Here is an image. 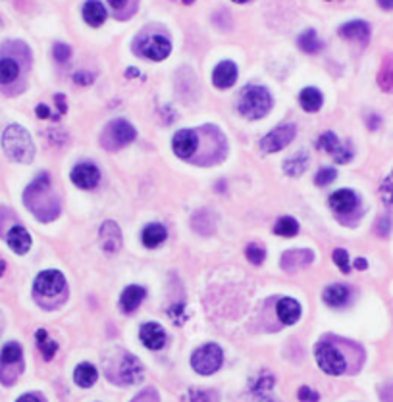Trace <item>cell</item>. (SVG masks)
Returning a JSON list of instances; mask_svg holds the SVG:
<instances>
[{
	"label": "cell",
	"instance_id": "obj_6",
	"mask_svg": "<svg viewBox=\"0 0 393 402\" xmlns=\"http://www.w3.org/2000/svg\"><path fill=\"white\" fill-rule=\"evenodd\" d=\"M137 52L153 62H160L170 56L172 52V42L170 39L162 35V33H151V35H143L137 41Z\"/></svg>",
	"mask_w": 393,
	"mask_h": 402
},
{
	"label": "cell",
	"instance_id": "obj_36",
	"mask_svg": "<svg viewBox=\"0 0 393 402\" xmlns=\"http://www.w3.org/2000/svg\"><path fill=\"white\" fill-rule=\"evenodd\" d=\"M331 258H333L335 266L342 269L343 273H349V271H351V260H349V254H347L345 248H335V250L331 252Z\"/></svg>",
	"mask_w": 393,
	"mask_h": 402
},
{
	"label": "cell",
	"instance_id": "obj_2",
	"mask_svg": "<svg viewBox=\"0 0 393 402\" xmlns=\"http://www.w3.org/2000/svg\"><path fill=\"white\" fill-rule=\"evenodd\" d=\"M238 108L239 113L247 120L264 118L272 108V96H270L268 89L260 85H247L239 94Z\"/></svg>",
	"mask_w": 393,
	"mask_h": 402
},
{
	"label": "cell",
	"instance_id": "obj_20",
	"mask_svg": "<svg viewBox=\"0 0 393 402\" xmlns=\"http://www.w3.org/2000/svg\"><path fill=\"white\" fill-rule=\"evenodd\" d=\"M314 260L312 250H305V248H295V250H288L281 256V268L286 271H295V269L305 268L307 264H311Z\"/></svg>",
	"mask_w": 393,
	"mask_h": 402
},
{
	"label": "cell",
	"instance_id": "obj_8",
	"mask_svg": "<svg viewBox=\"0 0 393 402\" xmlns=\"http://www.w3.org/2000/svg\"><path fill=\"white\" fill-rule=\"evenodd\" d=\"M295 133H297V129H295V125L293 124L278 125L276 129H272L270 133H266L262 137V141H260V150L266 152V155L283 150V148L295 139Z\"/></svg>",
	"mask_w": 393,
	"mask_h": 402
},
{
	"label": "cell",
	"instance_id": "obj_18",
	"mask_svg": "<svg viewBox=\"0 0 393 402\" xmlns=\"http://www.w3.org/2000/svg\"><path fill=\"white\" fill-rule=\"evenodd\" d=\"M322 299L324 302L331 306V308H343L349 304L351 300V287L343 285V283H333L330 287H326L324 293H322Z\"/></svg>",
	"mask_w": 393,
	"mask_h": 402
},
{
	"label": "cell",
	"instance_id": "obj_39",
	"mask_svg": "<svg viewBox=\"0 0 393 402\" xmlns=\"http://www.w3.org/2000/svg\"><path fill=\"white\" fill-rule=\"evenodd\" d=\"M186 402H216V392L212 391H201V389H193L187 392Z\"/></svg>",
	"mask_w": 393,
	"mask_h": 402
},
{
	"label": "cell",
	"instance_id": "obj_10",
	"mask_svg": "<svg viewBox=\"0 0 393 402\" xmlns=\"http://www.w3.org/2000/svg\"><path fill=\"white\" fill-rule=\"evenodd\" d=\"M72 181L73 185H77L79 189H94L101 181V170L91 162H81L72 170Z\"/></svg>",
	"mask_w": 393,
	"mask_h": 402
},
{
	"label": "cell",
	"instance_id": "obj_4",
	"mask_svg": "<svg viewBox=\"0 0 393 402\" xmlns=\"http://www.w3.org/2000/svg\"><path fill=\"white\" fill-rule=\"evenodd\" d=\"M224 364V352L216 343H207L199 347L191 356V368L201 375H212L216 373Z\"/></svg>",
	"mask_w": 393,
	"mask_h": 402
},
{
	"label": "cell",
	"instance_id": "obj_22",
	"mask_svg": "<svg viewBox=\"0 0 393 402\" xmlns=\"http://www.w3.org/2000/svg\"><path fill=\"white\" fill-rule=\"evenodd\" d=\"M6 241H8V247L16 252V254H25L29 248H31V235L25 227L14 226L8 231L6 235Z\"/></svg>",
	"mask_w": 393,
	"mask_h": 402
},
{
	"label": "cell",
	"instance_id": "obj_15",
	"mask_svg": "<svg viewBox=\"0 0 393 402\" xmlns=\"http://www.w3.org/2000/svg\"><path fill=\"white\" fill-rule=\"evenodd\" d=\"M143 377V364L131 354H124L118 368V379L125 385H134Z\"/></svg>",
	"mask_w": 393,
	"mask_h": 402
},
{
	"label": "cell",
	"instance_id": "obj_13",
	"mask_svg": "<svg viewBox=\"0 0 393 402\" xmlns=\"http://www.w3.org/2000/svg\"><path fill=\"white\" fill-rule=\"evenodd\" d=\"M357 206H359V196L351 189H340L330 196V208L340 216L353 214Z\"/></svg>",
	"mask_w": 393,
	"mask_h": 402
},
{
	"label": "cell",
	"instance_id": "obj_29",
	"mask_svg": "<svg viewBox=\"0 0 393 402\" xmlns=\"http://www.w3.org/2000/svg\"><path fill=\"white\" fill-rule=\"evenodd\" d=\"M307 168H309V156L305 155V152H297L293 158L283 162V172L293 177L301 176Z\"/></svg>",
	"mask_w": 393,
	"mask_h": 402
},
{
	"label": "cell",
	"instance_id": "obj_14",
	"mask_svg": "<svg viewBox=\"0 0 393 402\" xmlns=\"http://www.w3.org/2000/svg\"><path fill=\"white\" fill-rule=\"evenodd\" d=\"M99 237H101V245H103L104 252L108 254H114L122 247V229L118 227L116 222L108 219L101 226V231H99Z\"/></svg>",
	"mask_w": 393,
	"mask_h": 402
},
{
	"label": "cell",
	"instance_id": "obj_27",
	"mask_svg": "<svg viewBox=\"0 0 393 402\" xmlns=\"http://www.w3.org/2000/svg\"><path fill=\"white\" fill-rule=\"evenodd\" d=\"M35 339H37V347L41 351L42 358L45 360H52L58 352V343L54 339H51V335L45 330H39L35 333Z\"/></svg>",
	"mask_w": 393,
	"mask_h": 402
},
{
	"label": "cell",
	"instance_id": "obj_46",
	"mask_svg": "<svg viewBox=\"0 0 393 402\" xmlns=\"http://www.w3.org/2000/svg\"><path fill=\"white\" fill-rule=\"evenodd\" d=\"M16 402H41V399H39L37 394H23V397H20Z\"/></svg>",
	"mask_w": 393,
	"mask_h": 402
},
{
	"label": "cell",
	"instance_id": "obj_16",
	"mask_svg": "<svg viewBox=\"0 0 393 402\" xmlns=\"http://www.w3.org/2000/svg\"><path fill=\"white\" fill-rule=\"evenodd\" d=\"M238 81V66L231 60H222L212 72V83L218 89H229Z\"/></svg>",
	"mask_w": 393,
	"mask_h": 402
},
{
	"label": "cell",
	"instance_id": "obj_26",
	"mask_svg": "<svg viewBox=\"0 0 393 402\" xmlns=\"http://www.w3.org/2000/svg\"><path fill=\"white\" fill-rule=\"evenodd\" d=\"M322 103H324V96L314 87H307V89H303L299 93V104L305 112H318L322 108Z\"/></svg>",
	"mask_w": 393,
	"mask_h": 402
},
{
	"label": "cell",
	"instance_id": "obj_38",
	"mask_svg": "<svg viewBox=\"0 0 393 402\" xmlns=\"http://www.w3.org/2000/svg\"><path fill=\"white\" fill-rule=\"evenodd\" d=\"M52 56L54 60L60 64H66L70 58H72V46L66 44V42H56L54 49H52Z\"/></svg>",
	"mask_w": 393,
	"mask_h": 402
},
{
	"label": "cell",
	"instance_id": "obj_50",
	"mask_svg": "<svg viewBox=\"0 0 393 402\" xmlns=\"http://www.w3.org/2000/svg\"><path fill=\"white\" fill-rule=\"evenodd\" d=\"M125 2H127V0H108V4H110L112 8H122Z\"/></svg>",
	"mask_w": 393,
	"mask_h": 402
},
{
	"label": "cell",
	"instance_id": "obj_34",
	"mask_svg": "<svg viewBox=\"0 0 393 402\" xmlns=\"http://www.w3.org/2000/svg\"><path fill=\"white\" fill-rule=\"evenodd\" d=\"M20 75V66L12 58H0V85H8L16 81V77Z\"/></svg>",
	"mask_w": 393,
	"mask_h": 402
},
{
	"label": "cell",
	"instance_id": "obj_21",
	"mask_svg": "<svg viewBox=\"0 0 393 402\" xmlns=\"http://www.w3.org/2000/svg\"><path fill=\"white\" fill-rule=\"evenodd\" d=\"M147 291L141 285H129L125 287L122 297H120V308L124 310L125 314H131L135 310L141 306V302L145 300Z\"/></svg>",
	"mask_w": 393,
	"mask_h": 402
},
{
	"label": "cell",
	"instance_id": "obj_48",
	"mask_svg": "<svg viewBox=\"0 0 393 402\" xmlns=\"http://www.w3.org/2000/svg\"><path fill=\"white\" fill-rule=\"evenodd\" d=\"M378 6L383 10H393V0H378Z\"/></svg>",
	"mask_w": 393,
	"mask_h": 402
},
{
	"label": "cell",
	"instance_id": "obj_17",
	"mask_svg": "<svg viewBox=\"0 0 393 402\" xmlns=\"http://www.w3.org/2000/svg\"><path fill=\"white\" fill-rule=\"evenodd\" d=\"M276 314H278L279 321L283 325H293L301 320V314H303V308L301 304L295 299L291 297H283V299L278 300L276 304Z\"/></svg>",
	"mask_w": 393,
	"mask_h": 402
},
{
	"label": "cell",
	"instance_id": "obj_33",
	"mask_svg": "<svg viewBox=\"0 0 393 402\" xmlns=\"http://www.w3.org/2000/svg\"><path fill=\"white\" fill-rule=\"evenodd\" d=\"M21 347L18 343H6L0 351V366H14L21 362Z\"/></svg>",
	"mask_w": 393,
	"mask_h": 402
},
{
	"label": "cell",
	"instance_id": "obj_12",
	"mask_svg": "<svg viewBox=\"0 0 393 402\" xmlns=\"http://www.w3.org/2000/svg\"><path fill=\"white\" fill-rule=\"evenodd\" d=\"M172 148H174V152H176L177 158H191V156L195 155V150L199 148V137L193 129H181V131H177L174 135V139H172Z\"/></svg>",
	"mask_w": 393,
	"mask_h": 402
},
{
	"label": "cell",
	"instance_id": "obj_19",
	"mask_svg": "<svg viewBox=\"0 0 393 402\" xmlns=\"http://www.w3.org/2000/svg\"><path fill=\"white\" fill-rule=\"evenodd\" d=\"M340 35L347 41H355L359 44H366L370 39V25L366 21L355 20L340 27Z\"/></svg>",
	"mask_w": 393,
	"mask_h": 402
},
{
	"label": "cell",
	"instance_id": "obj_52",
	"mask_svg": "<svg viewBox=\"0 0 393 402\" xmlns=\"http://www.w3.org/2000/svg\"><path fill=\"white\" fill-rule=\"evenodd\" d=\"M236 4H245V2H249V0H233Z\"/></svg>",
	"mask_w": 393,
	"mask_h": 402
},
{
	"label": "cell",
	"instance_id": "obj_40",
	"mask_svg": "<svg viewBox=\"0 0 393 402\" xmlns=\"http://www.w3.org/2000/svg\"><path fill=\"white\" fill-rule=\"evenodd\" d=\"M380 195H382L385 204H393V172L382 181V185H380Z\"/></svg>",
	"mask_w": 393,
	"mask_h": 402
},
{
	"label": "cell",
	"instance_id": "obj_23",
	"mask_svg": "<svg viewBox=\"0 0 393 402\" xmlns=\"http://www.w3.org/2000/svg\"><path fill=\"white\" fill-rule=\"evenodd\" d=\"M83 20L91 27H101L106 21V8L101 0H87L83 4Z\"/></svg>",
	"mask_w": 393,
	"mask_h": 402
},
{
	"label": "cell",
	"instance_id": "obj_44",
	"mask_svg": "<svg viewBox=\"0 0 393 402\" xmlns=\"http://www.w3.org/2000/svg\"><path fill=\"white\" fill-rule=\"evenodd\" d=\"M380 124H382L380 116H376V113H370V116H368V129H378Z\"/></svg>",
	"mask_w": 393,
	"mask_h": 402
},
{
	"label": "cell",
	"instance_id": "obj_25",
	"mask_svg": "<svg viewBox=\"0 0 393 402\" xmlns=\"http://www.w3.org/2000/svg\"><path fill=\"white\" fill-rule=\"evenodd\" d=\"M166 237H168V231H166V227L162 224H149L143 229V233H141V241L149 248L160 247L166 241Z\"/></svg>",
	"mask_w": 393,
	"mask_h": 402
},
{
	"label": "cell",
	"instance_id": "obj_9",
	"mask_svg": "<svg viewBox=\"0 0 393 402\" xmlns=\"http://www.w3.org/2000/svg\"><path fill=\"white\" fill-rule=\"evenodd\" d=\"M316 148L326 150L328 155L333 156L338 164H347L353 158L351 145H349V143H342V141L338 139V135L331 133V131H326V133H322L320 137H318Z\"/></svg>",
	"mask_w": 393,
	"mask_h": 402
},
{
	"label": "cell",
	"instance_id": "obj_51",
	"mask_svg": "<svg viewBox=\"0 0 393 402\" xmlns=\"http://www.w3.org/2000/svg\"><path fill=\"white\" fill-rule=\"evenodd\" d=\"M4 271H6V262H4V260L0 258V276H2Z\"/></svg>",
	"mask_w": 393,
	"mask_h": 402
},
{
	"label": "cell",
	"instance_id": "obj_41",
	"mask_svg": "<svg viewBox=\"0 0 393 402\" xmlns=\"http://www.w3.org/2000/svg\"><path fill=\"white\" fill-rule=\"evenodd\" d=\"M297 397H299L301 402H318L320 401V394L311 389L309 385H303L299 391H297Z\"/></svg>",
	"mask_w": 393,
	"mask_h": 402
},
{
	"label": "cell",
	"instance_id": "obj_35",
	"mask_svg": "<svg viewBox=\"0 0 393 402\" xmlns=\"http://www.w3.org/2000/svg\"><path fill=\"white\" fill-rule=\"evenodd\" d=\"M245 256L251 264H255V266H259L264 262V258H266V250L264 247H260V245H255V243H251L245 248Z\"/></svg>",
	"mask_w": 393,
	"mask_h": 402
},
{
	"label": "cell",
	"instance_id": "obj_7",
	"mask_svg": "<svg viewBox=\"0 0 393 402\" xmlns=\"http://www.w3.org/2000/svg\"><path fill=\"white\" fill-rule=\"evenodd\" d=\"M33 291L45 299H56L58 295L66 293V278L56 269H45L35 279Z\"/></svg>",
	"mask_w": 393,
	"mask_h": 402
},
{
	"label": "cell",
	"instance_id": "obj_30",
	"mask_svg": "<svg viewBox=\"0 0 393 402\" xmlns=\"http://www.w3.org/2000/svg\"><path fill=\"white\" fill-rule=\"evenodd\" d=\"M274 383H276L274 375L268 373V371H262L259 377L251 383V392H253L255 397H266V394L274 389Z\"/></svg>",
	"mask_w": 393,
	"mask_h": 402
},
{
	"label": "cell",
	"instance_id": "obj_24",
	"mask_svg": "<svg viewBox=\"0 0 393 402\" xmlns=\"http://www.w3.org/2000/svg\"><path fill=\"white\" fill-rule=\"evenodd\" d=\"M97 379H99V371H97L93 364H89V362L77 364V368L73 371V381L77 383L79 387H83V389L93 387Z\"/></svg>",
	"mask_w": 393,
	"mask_h": 402
},
{
	"label": "cell",
	"instance_id": "obj_53",
	"mask_svg": "<svg viewBox=\"0 0 393 402\" xmlns=\"http://www.w3.org/2000/svg\"><path fill=\"white\" fill-rule=\"evenodd\" d=\"M183 2H186V4H191V2H193V0H183Z\"/></svg>",
	"mask_w": 393,
	"mask_h": 402
},
{
	"label": "cell",
	"instance_id": "obj_42",
	"mask_svg": "<svg viewBox=\"0 0 393 402\" xmlns=\"http://www.w3.org/2000/svg\"><path fill=\"white\" fill-rule=\"evenodd\" d=\"M390 229H392V219H390V216H382L376 222V233L380 237H385L390 233Z\"/></svg>",
	"mask_w": 393,
	"mask_h": 402
},
{
	"label": "cell",
	"instance_id": "obj_28",
	"mask_svg": "<svg viewBox=\"0 0 393 402\" xmlns=\"http://www.w3.org/2000/svg\"><path fill=\"white\" fill-rule=\"evenodd\" d=\"M297 44H299L301 51L307 52V54H316V52L322 51L320 37H318V33L314 31V29H307V31L301 33Z\"/></svg>",
	"mask_w": 393,
	"mask_h": 402
},
{
	"label": "cell",
	"instance_id": "obj_45",
	"mask_svg": "<svg viewBox=\"0 0 393 402\" xmlns=\"http://www.w3.org/2000/svg\"><path fill=\"white\" fill-rule=\"evenodd\" d=\"M35 112H37V118H49V116H51V110H49V106H45V104H39Z\"/></svg>",
	"mask_w": 393,
	"mask_h": 402
},
{
	"label": "cell",
	"instance_id": "obj_3",
	"mask_svg": "<svg viewBox=\"0 0 393 402\" xmlns=\"http://www.w3.org/2000/svg\"><path fill=\"white\" fill-rule=\"evenodd\" d=\"M316 364L328 375H342L347 371V358L343 356L342 349L330 340H320L314 349Z\"/></svg>",
	"mask_w": 393,
	"mask_h": 402
},
{
	"label": "cell",
	"instance_id": "obj_31",
	"mask_svg": "<svg viewBox=\"0 0 393 402\" xmlns=\"http://www.w3.org/2000/svg\"><path fill=\"white\" fill-rule=\"evenodd\" d=\"M274 233L279 237H295L299 233V224L297 219L291 216H281L274 224Z\"/></svg>",
	"mask_w": 393,
	"mask_h": 402
},
{
	"label": "cell",
	"instance_id": "obj_37",
	"mask_svg": "<svg viewBox=\"0 0 393 402\" xmlns=\"http://www.w3.org/2000/svg\"><path fill=\"white\" fill-rule=\"evenodd\" d=\"M335 177H338V172L333 168H322L314 176V183L318 187H326L330 185L331 181H335Z\"/></svg>",
	"mask_w": 393,
	"mask_h": 402
},
{
	"label": "cell",
	"instance_id": "obj_5",
	"mask_svg": "<svg viewBox=\"0 0 393 402\" xmlns=\"http://www.w3.org/2000/svg\"><path fill=\"white\" fill-rule=\"evenodd\" d=\"M137 131L129 122L125 120H114L104 127L103 131V146L108 150H118L124 148L125 145L134 143Z\"/></svg>",
	"mask_w": 393,
	"mask_h": 402
},
{
	"label": "cell",
	"instance_id": "obj_11",
	"mask_svg": "<svg viewBox=\"0 0 393 402\" xmlns=\"http://www.w3.org/2000/svg\"><path fill=\"white\" fill-rule=\"evenodd\" d=\"M139 339L149 351H160L166 345V331L156 321H147L139 330Z\"/></svg>",
	"mask_w": 393,
	"mask_h": 402
},
{
	"label": "cell",
	"instance_id": "obj_49",
	"mask_svg": "<svg viewBox=\"0 0 393 402\" xmlns=\"http://www.w3.org/2000/svg\"><path fill=\"white\" fill-rule=\"evenodd\" d=\"M54 100H56V104H60V112H66V98H64V94H56Z\"/></svg>",
	"mask_w": 393,
	"mask_h": 402
},
{
	"label": "cell",
	"instance_id": "obj_1",
	"mask_svg": "<svg viewBox=\"0 0 393 402\" xmlns=\"http://www.w3.org/2000/svg\"><path fill=\"white\" fill-rule=\"evenodd\" d=\"M2 148H4V152L10 160L20 162V164L31 162L33 156H35V145H33L31 135L27 133V129H23L18 124H12L4 129Z\"/></svg>",
	"mask_w": 393,
	"mask_h": 402
},
{
	"label": "cell",
	"instance_id": "obj_43",
	"mask_svg": "<svg viewBox=\"0 0 393 402\" xmlns=\"http://www.w3.org/2000/svg\"><path fill=\"white\" fill-rule=\"evenodd\" d=\"M94 81V75L89 72H77L73 75V83H77V85H81V87H87V85H91Z\"/></svg>",
	"mask_w": 393,
	"mask_h": 402
},
{
	"label": "cell",
	"instance_id": "obj_47",
	"mask_svg": "<svg viewBox=\"0 0 393 402\" xmlns=\"http://www.w3.org/2000/svg\"><path fill=\"white\" fill-rule=\"evenodd\" d=\"M353 266H355L357 269H366L368 268V262H366L364 258H357V260L353 262Z\"/></svg>",
	"mask_w": 393,
	"mask_h": 402
},
{
	"label": "cell",
	"instance_id": "obj_32",
	"mask_svg": "<svg viewBox=\"0 0 393 402\" xmlns=\"http://www.w3.org/2000/svg\"><path fill=\"white\" fill-rule=\"evenodd\" d=\"M378 85L385 93H393V54L382 62V68L378 72Z\"/></svg>",
	"mask_w": 393,
	"mask_h": 402
}]
</instances>
